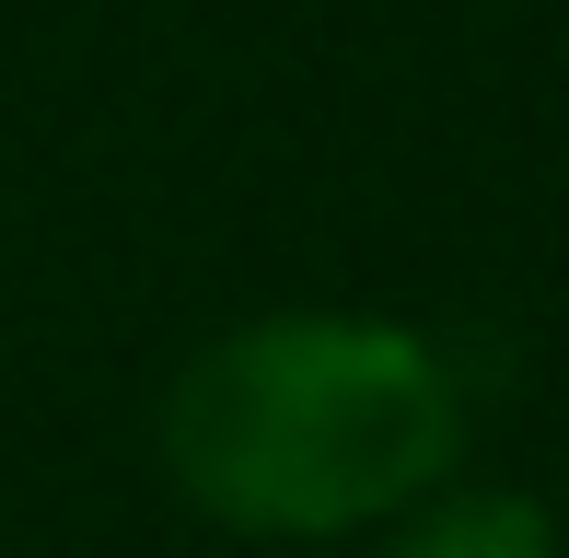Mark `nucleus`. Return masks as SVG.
<instances>
[{
	"label": "nucleus",
	"instance_id": "nucleus-1",
	"mask_svg": "<svg viewBox=\"0 0 569 558\" xmlns=\"http://www.w3.org/2000/svg\"><path fill=\"white\" fill-rule=\"evenodd\" d=\"M477 396L407 315L279 302L221 326L163 385V477L198 524L256 547H360L465 477Z\"/></svg>",
	"mask_w": 569,
	"mask_h": 558
},
{
	"label": "nucleus",
	"instance_id": "nucleus-2",
	"mask_svg": "<svg viewBox=\"0 0 569 558\" xmlns=\"http://www.w3.org/2000/svg\"><path fill=\"white\" fill-rule=\"evenodd\" d=\"M360 558H569V536H558V512L535 489L442 477L419 512H396L383 536H360Z\"/></svg>",
	"mask_w": 569,
	"mask_h": 558
}]
</instances>
